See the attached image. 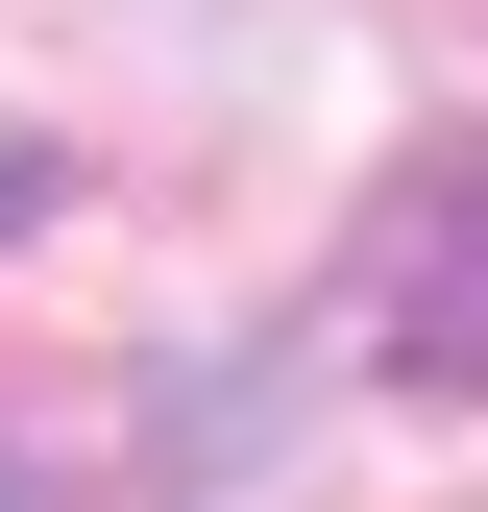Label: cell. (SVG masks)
<instances>
[{"label": "cell", "mask_w": 488, "mask_h": 512, "mask_svg": "<svg viewBox=\"0 0 488 512\" xmlns=\"http://www.w3.org/2000/svg\"><path fill=\"white\" fill-rule=\"evenodd\" d=\"M0 512H74V488H49V464H0Z\"/></svg>", "instance_id": "2"}, {"label": "cell", "mask_w": 488, "mask_h": 512, "mask_svg": "<svg viewBox=\"0 0 488 512\" xmlns=\"http://www.w3.org/2000/svg\"><path fill=\"white\" fill-rule=\"evenodd\" d=\"M342 366L488 415V122H440V147L366 196V244H342Z\"/></svg>", "instance_id": "1"}]
</instances>
